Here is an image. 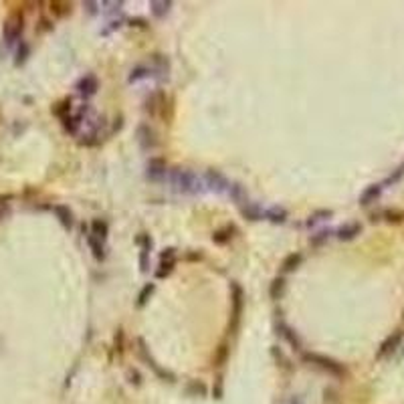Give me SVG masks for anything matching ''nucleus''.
I'll list each match as a JSON object with an SVG mask.
<instances>
[{
  "label": "nucleus",
  "mask_w": 404,
  "mask_h": 404,
  "mask_svg": "<svg viewBox=\"0 0 404 404\" xmlns=\"http://www.w3.org/2000/svg\"><path fill=\"white\" fill-rule=\"evenodd\" d=\"M168 180H170L172 188L182 194H198L204 190V180H200L192 170L174 168V170H170Z\"/></svg>",
  "instance_id": "f257e3e1"
},
{
  "label": "nucleus",
  "mask_w": 404,
  "mask_h": 404,
  "mask_svg": "<svg viewBox=\"0 0 404 404\" xmlns=\"http://www.w3.org/2000/svg\"><path fill=\"white\" fill-rule=\"evenodd\" d=\"M303 360H305L307 364H311V366L323 370V372H328V374L334 376V378H344V376H346V368H344L340 362H336V360H332V358H328V356L307 352V354H303Z\"/></svg>",
  "instance_id": "f03ea898"
},
{
  "label": "nucleus",
  "mask_w": 404,
  "mask_h": 404,
  "mask_svg": "<svg viewBox=\"0 0 404 404\" xmlns=\"http://www.w3.org/2000/svg\"><path fill=\"white\" fill-rule=\"evenodd\" d=\"M21 33H23V17L19 13H15L5 23V41L9 45H15L21 39Z\"/></svg>",
  "instance_id": "7ed1b4c3"
},
{
  "label": "nucleus",
  "mask_w": 404,
  "mask_h": 404,
  "mask_svg": "<svg viewBox=\"0 0 404 404\" xmlns=\"http://www.w3.org/2000/svg\"><path fill=\"white\" fill-rule=\"evenodd\" d=\"M204 186H208V190L216 192V194H222V192H228L230 188V182L216 170H206L204 174Z\"/></svg>",
  "instance_id": "20e7f679"
},
{
  "label": "nucleus",
  "mask_w": 404,
  "mask_h": 404,
  "mask_svg": "<svg viewBox=\"0 0 404 404\" xmlns=\"http://www.w3.org/2000/svg\"><path fill=\"white\" fill-rule=\"evenodd\" d=\"M146 176L152 182H162L166 178V162L162 158H152L146 166Z\"/></svg>",
  "instance_id": "39448f33"
},
{
  "label": "nucleus",
  "mask_w": 404,
  "mask_h": 404,
  "mask_svg": "<svg viewBox=\"0 0 404 404\" xmlns=\"http://www.w3.org/2000/svg\"><path fill=\"white\" fill-rule=\"evenodd\" d=\"M174 265H176V249H164L162 251V255H160V267H158V271H156V275L162 279V277H166V275H170L172 273V269H174Z\"/></svg>",
  "instance_id": "423d86ee"
},
{
  "label": "nucleus",
  "mask_w": 404,
  "mask_h": 404,
  "mask_svg": "<svg viewBox=\"0 0 404 404\" xmlns=\"http://www.w3.org/2000/svg\"><path fill=\"white\" fill-rule=\"evenodd\" d=\"M230 299H232V319H234V328L240 319V313H242V305H245V291L238 283H232L230 285Z\"/></svg>",
  "instance_id": "0eeeda50"
},
{
  "label": "nucleus",
  "mask_w": 404,
  "mask_h": 404,
  "mask_svg": "<svg viewBox=\"0 0 404 404\" xmlns=\"http://www.w3.org/2000/svg\"><path fill=\"white\" fill-rule=\"evenodd\" d=\"M97 89H99V81H97L95 75H85V77H81V79L77 81V93L83 95V97L95 95Z\"/></svg>",
  "instance_id": "6e6552de"
},
{
  "label": "nucleus",
  "mask_w": 404,
  "mask_h": 404,
  "mask_svg": "<svg viewBox=\"0 0 404 404\" xmlns=\"http://www.w3.org/2000/svg\"><path fill=\"white\" fill-rule=\"evenodd\" d=\"M140 242V269L142 273H148L150 269V251H152V238L148 234H142L138 238Z\"/></svg>",
  "instance_id": "1a4fd4ad"
},
{
  "label": "nucleus",
  "mask_w": 404,
  "mask_h": 404,
  "mask_svg": "<svg viewBox=\"0 0 404 404\" xmlns=\"http://www.w3.org/2000/svg\"><path fill=\"white\" fill-rule=\"evenodd\" d=\"M138 354H140V358H142V360H144V362H146L150 368H154V372H156L158 376H164V378H170V380H172V374H168L166 370H162V368H160V366L154 362V358L148 354V348H146V344H144V340H142V338H138Z\"/></svg>",
  "instance_id": "9d476101"
},
{
  "label": "nucleus",
  "mask_w": 404,
  "mask_h": 404,
  "mask_svg": "<svg viewBox=\"0 0 404 404\" xmlns=\"http://www.w3.org/2000/svg\"><path fill=\"white\" fill-rule=\"evenodd\" d=\"M138 142H140V146L144 148V150H152V148H156V133H154V129L150 127V125H140L138 127Z\"/></svg>",
  "instance_id": "9b49d317"
},
{
  "label": "nucleus",
  "mask_w": 404,
  "mask_h": 404,
  "mask_svg": "<svg viewBox=\"0 0 404 404\" xmlns=\"http://www.w3.org/2000/svg\"><path fill=\"white\" fill-rule=\"evenodd\" d=\"M400 342H402V332H394L392 336H388V338L382 342L380 350H378V358H386V356H390V354L400 346Z\"/></svg>",
  "instance_id": "f8f14e48"
},
{
  "label": "nucleus",
  "mask_w": 404,
  "mask_h": 404,
  "mask_svg": "<svg viewBox=\"0 0 404 404\" xmlns=\"http://www.w3.org/2000/svg\"><path fill=\"white\" fill-rule=\"evenodd\" d=\"M277 334H279V336H281V338H283V340H285L293 350H299V348H301V342H299L297 334L287 326V323H283V321L277 323Z\"/></svg>",
  "instance_id": "ddd939ff"
},
{
  "label": "nucleus",
  "mask_w": 404,
  "mask_h": 404,
  "mask_svg": "<svg viewBox=\"0 0 404 404\" xmlns=\"http://www.w3.org/2000/svg\"><path fill=\"white\" fill-rule=\"evenodd\" d=\"M156 73H162V71H158L156 67H146V65H138V67H133V69H131V73H129L127 81H129V83H136V81H142V79L154 77Z\"/></svg>",
  "instance_id": "4468645a"
},
{
  "label": "nucleus",
  "mask_w": 404,
  "mask_h": 404,
  "mask_svg": "<svg viewBox=\"0 0 404 404\" xmlns=\"http://www.w3.org/2000/svg\"><path fill=\"white\" fill-rule=\"evenodd\" d=\"M87 245H89V249H91V253H93V257L97 259V261H103L105 259V247H103V240H99V238H95L89 230H87Z\"/></svg>",
  "instance_id": "2eb2a0df"
},
{
  "label": "nucleus",
  "mask_w": 404,
  "mask_h": 404,
  "mask_svg": "<svg viewBox=\"0 0 404 404\" xmlns=\"http://www.w3.org/2000/svg\"><path fill=\"white\" fill-rule=\"evenodd\" d=\"M240 212H242V216L249 218V220H261L265 216V210L257 202H247L245 206H240Z\"/></svg>",
  "instance_id": "dca6fc26"
},
{
  "label": "nucleus",
  "mask_w": 404,
  "mask_h": 404,
  "mask_svg": "<svg viewBox=\"0 0 404 404\" xmlns=\"http://www.w3.org/2000/svg\"><path fill=\"white\" fill-rule=\"evenodd\" d=\"M362 230V224L360 222H350V224H344L342 228H338V238L340 240H352L360 234Z\"/></svg>",
  "instance_id": "f3484780"
},
{
  "label": "nucleus",
  "mask_w": 404,
  "mask_h": 404,
  "mask_svg": "<svg viewBox=\"0 0 404 404\" xmlns=\"http://www.w3.org/2000/svg\"><path fill=\"white\" fill-rule=\"evenodd\" d=\"M380 192H382V186H380V184H372V186H368V188L360 194V204H362V206H368V204L376 202L378 196H380Z\"/></svg>",
  "instance_id": "a211bd4d"
},
{
  "label": "nucleus",
  "mask_w": 404,
  "mask_h": 404,
  "mask_svg": "<svg viewBox=\"0 0 404 404\" xmlns=\"http://www.w3.org/2000/svg\"><path fill=\"white\" fill-rule=\"evenodd\" d=\"M170 7H172V3H168V0H152V3H150L152 15L156 19H164L170 13Z\"/></svg>",
  "instance_id": "6ab92c4d"
},
{
  "label": "nucleus",
  "mask_w": 404,
  "mask_h": 404,
  "mask_svg": "<svg viewBox=\"0 0 404 404\" xmlns=\"http://www.w3.org/2000/svg\"><path fill=\"white\" fill-rule=\"evenodd\" d=\"M265 218L275 222V224H283L287 220V210L281 208V206H271V208L265 210Z\"/></svg>",
  "instance_id": "aec40b11"
},
{
  "label": "nucleus",
  "mask_w": 404,
  "mask_h": 404,
  "mask_svg": "<svg viewBox=\"0 0 404 404\" xmlns=\"http://www.w3.org/2000/svg\"><path fill=\"white\" fill-rule=\"evenodd\" d=\"M89 232L95 236V238H99V240H105L107 238V232H109V226H107V222L105 220H101V218H95L93 222H91V228H89Z\"/></svg>",
  "instance_id": "412c9836"
},
{
  "label": "nucleus",
  "mask_w": 404,
  "mask_h": 404,
  "mask_svg": "<svg viewBox=\"0 0 404 404\" xmlns=\"http://www.w3.org/2000/svg\"><path fill=\"white\" fill-rule=\"evenodd\" d=\"M53 212L57 214V218L61 220V224H63V226H67V228H71V226H73V214H71V210H69L67 206L57 204V206H53Z\"/></svg>",
  "instance_id": "4be33fe9"
},
{
  "label": "nucleus",
  "mask_w": 404,
  "mask_h": 404,
  "mask_svg": "<svg viewBox=\"0 0 404 404\" xmlns=\"http://www.w3.org/2000/svg\"><path fill=\"white\" fill-rule=\"evenodd\" d=\"M301 255L299 253H291V255H287L285 259H283V263H281V271L283 273H293L299 265H301Z\"/></svg>",
  "instance_id": "5701e85b"
},
{
  "label": "nucleus",
  "mask_w": 404,
  "mask_h": 404,
  "mask_svg": "<svg viewBox=\"0 0 404 404\" xmlns=\"http://www.w3.org/2000/svg\"><path fill=\"white\" fill-rule=\"evenodd\" d=\"M228 194H230V198L236 202V204H240V206H245L247 202H249V198H247V192L242 190V186L240 184H230V188H228Z\"/></svg>",
  "instance_id": "b1692460"
},
{
  "label": "nucleus",
  "mask_w": 404,
  "mask_h": 404,
  "mask_svg": "<svg viewBox=\"0 0 404 404\" xmlns=\"http://www.w3.org/2000/svg\"><path fill=\"white\" fill-rule=\"evenodd\" d=\"M283 293H285V281L281 277H275L273 283H271V287H269V295H271V299L277 301V299L283 297Z\"/></svg>",
  "instance_id": "393cba45"
},
{
  "label": "nucleus",
  "mask_w": 404,
  "mask_h": 404,
  "mask_svg": "<svg viewBox=\"0 0 404 404\" xmlns=\"http://www.w3.org/2000/svg\"><path fill=\"white\" fill-rule=\"evenodd\" d=\"M232 232H234L232 226H224V228H220V230H216L212 234V240L216 242V245H224V242H228L232 238Z\"/></svg>",
  "instance_id": "a878e982"
},
{
  "label": "nucleus",
  "mask_w": 404,
  "mask_h": 404,
  "mask_svg": "<svg viewBox=\"0 0 404 404\" xmlns=\"http://www.w3.org/2000/svg\"><path fill=\"white\" fill-rule=\"evenodd\" d=\"M162 101H164V95H162V93H154V95H150V97L146 99V109H148L152 115H156L158 109L162 107V105H160Z\"/></svg>",
  "instance_id": "bb28decb"
},
{
  "label": "nucleus",
  "mask_w": 404,
  "mask_h": 404,
  "mask_svg": "<svg viewBox=\"0 0 404 404\" xmlns=\"http://www.w3.org/2000/svg\"><path fill=\"white\" fill-rule=\"evenodd\" d=\"M332 236V230H319V232H315V234H311V238H309V242L313 247H319V245H323L328 238Z\"/></svg>",
  "instance_id": "cd10ccee"
},
{
  "label": "nucleus",
  "mask_w": 404,
  "mask_h": 404,
  "mask_svg": "<svg viewBox=\"0 0 404 404\" xmlns=\"http://www.w3.org/2000/svg\"><path fill=\"white\" fill-rule=\"evenodd\" d=\"M330 216H332V210H315V212L309 216L307 224L313 226V224H317V222H321V220H326V218H330Z\"/></svg>",
  "instance_id": "c85d7f7f"
},
{
  "label": "nucleus",
  "mask_w": 404,
  "mask_h": 404,
  "mask_svg": "<svg viewBox=\"0 0 404 404\" xmlns=\"http://www.w3.org/2000/svg\"><path fill=\"white\" fill-rule=\"evenodd\" d=\"M154 289H156V287H154V283H148V285H146V287L140 291V295H138V305H140V307H142V305H146V301L150 299V295L154 293Z\"/></svg>",
  "instance_id": "c756f323"
},
{
  "label": "nucleus",
  "mask_w": 404,
  "mask_h": 404,
  "mask_svg": "<svg viewBox=\"0 0 404 404\" xmlns=\"http://www.w3.org/2000/svg\"><path fill=\"white\" fill-rule=\"evenodd\" d=\"M19 59H17V63H23L25 59H27V55H29V47L27 45H21V49H19Z\"/></svg>",
  "instance_id": "7c9ffc66"
},
{
  "label": "nucleus",
  "mask_w": 404,
  "mask_h": 404,
  "mask_svg": "<svg viewBox=\"0 0 404 404\" xmlns=\"http://www.w3.org/2000/svg\"><path fill=\"white\" fill-rule=\"evenodd\" d=\"M97 7H99L97 3H85V9H87L91 15H95V13H97Z\"/></svg>",
  "instance_id": "2f4dec72"
},
{
  "label": "nucleus",
  "mask_w": 404,
  "mask_h": 404,
  "mask_svg": "<svg viewBox=\"0 0 404 404\" xmlns=\"http://www.w3.org/2000/svg\"><path fill=\"white\" fill-rule=\"evenodd\" d=\"M7 214V208H5V202H0V218Z\"/></svg>",
  "instance_id": "473e14b6"
}]
</instances>
